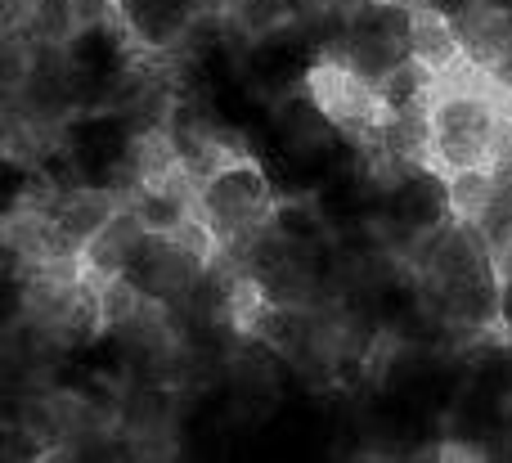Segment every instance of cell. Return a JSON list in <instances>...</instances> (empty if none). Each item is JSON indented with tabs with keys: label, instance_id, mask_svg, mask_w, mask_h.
Listing matches in <instances>:
<instances>
[{
	"label": "cell",
	"instance_id": "6da1fadb",
	"mask_svg": "<svg viewBox=\"0 0 512 463\" xmlns=\"http://www.w3.org/2000/svg\"><path fill=\"white\" fill-rule=\"evenodd\" d=\"M432 158L445 171L495 167L512 158V117L495 95H477L468 86H445L432 99Z\"/></svg>",
	"mask_w": 512,
	"mask_h": 463
},
{
	"label": "cell",
	"instance_id": "7a4b0ae2",
	"mask_svg": "<svg viewBox=\"0 0 512 463\" xmlns=\"http://www.w3.org/2000/svg\"><path fill=\"white\" fill-rule=\"evenodd\" d=\"M198 212H203L207 225H212L216 243H221V257L239 270L243 257H248V248L270 230L274 189L256 162L234 158L230 167H221L203 189H198Z\"/></svg>",
	"mask_w": 512,
	"mask_h": 463
},
{
	"label": "cell",
	"instance_id": "3957f363",
	"mask_svg": "<svg viewBox=\"0 0 512 463\" xmlns=\"http://www.w3.org/2000/svg\"><path fill=\"white\" fill-rule=\"evenodd\" d=\"M301 81H306V95L319 104V113H324L342 135H351V140H369V135L378 131V122H382L387 108H382L378 90H373L369 81L355 77L346 63L315 59Z\"/></svg>",
	"mask_w": 512,
	"mask_h": 463
},
{
	"label": "cell",
	"instance_id": "277c9868",
	"mask_svg": "<svg viewBox=\"0 0 512 463\" xmlns=\"http://www.w3.org/2000/svg\"><path fill=\"white\" fill-rule=\"evenodd\" d=\"M207 270H212V261L189 252L176 234H149L140 257L126 266V279H131L149 302H162V306H171V311H180L185 297L207 279Z\"/></svg>",
	"mask_w": 512,
	"mask_h": 463
},
{
	"label": "cell",
	"instance_id": "5b68a950",
	"mask_svg": "<svg viewBox=\"0 0 512 463\" xmlns=\"http://www.w3.org/2000/svg\"><path fill=\"white\" fill-rule=\"evenodd\" d=\"M450 216H454L450 180H441L436 167H427V162H409L396 185L382 194V221L396 225V230L405 234V243L427 239V234L441 230Z\"/></svg>",
	"mask_w": 512,
	"mask_h": 463
},
{
	"label": "cell",
	"instance_id": "8992f818",
	"mask_svg": "<svg viewBox=\"0 0 512 463\" xmlns=\"http://www.w3.org/2000/svg\"><path fill=\"white\" fill-rule=\"evenodd\" d=\"M117 207H126L122 189L81 180V185H68V189H59V194H50L45 212H50L54 230L63 234V243H68L72 252H86V243L104 230L108 216H113Z\"/></svg>",
	"mask_w": 512,
	"mask_h": 463
},
{
	"label": "cell",
	"instance_id": "52a82bcc",
	"mask_svg": "<svg viewBox=\"0 0 512 463\" xmlns=\"http://www.w3.org/2000/svg\"><path fill=\"white\" fill-rule=\"evenodd\" d=\"M149 234L153 230L140 221V212H135L131 203L117 207V212L108 216V225L86 243V252H81V261H86V275H95V279L126 275V266L140 257V248L149 243Z\"/></svg>",
	"mask_w": 512,
	"mask_h": 463
},
{
	"label": "cell",
	"instance_id": "ba28073f",
	"mask_svg": "<svg viewBox=\"0 0 512 463\" xmlns=\"http://www.w3.org/2000/svg\"><path fill=\"white\" fill-rule=\"evenodd\" d=\"M450 27L459 36L463 59L472 68H490L512 41V5H504V0H472Z\"/></svg>",
	"mask_w": 512,
	"mask_h": 463
},
{
	"label": "cell",
	"instance_id": "9c48e42d",
	"mask_svg": "<svg viewBox=\"0 0 512 463\" xmlns=\"http://www.w3.org/2000/svg\"><path fill=\"white\" fill-rule=\"evenodd\" d=\"M405 59H409V32H373V27H346L342 50H337V63H346L373 90Z\"/></svg>",
	"mask_w": 512,
	"mask_h": 463
},
{
	"label": "cell",
	"instance_id": "30bf717a",
	"mask_svg": "<svg viewBox=\"0 0 512 463\" xmlns=\"http://www.w3.org/2000/svg\"><path fill=\"white\" fill-rule=\"evenodd\" d=\"M409 54L445 77V72L463 59L459 36H454L450 18H441L436 9H418V14H409Z\"/></svg>",
	"mask_w": 512,
	"mask_h": 463
},
{
	"label": "cell",
	"instance_id": "8fae6325",
	"mask_svg": "<svg viewBox=\"0 0 512 463\" xmlns=\"http://www.w3.org/2000/svg\"><path fill=\"white\" fill-rule=\"evenodd\" d=\"M436 90H441V72H432L427 63H418L414 54H409V59L378 86V99L387 113H396V108H432Z\"/></svg>",
	"mask_w": 512,
	"mask_h": 463
},
{
	"label": "cell",
	"instance_id": "7c38bea8",
	"mask_svg": "<svg viewBox=\"0 0 512 463\" xmlns=\"http://www.w3.org/2000/svg\"><path fill=\"white\" fill-rule=\"evenodd\" d=\"M499 189V171L495 167H468V171H450V207L459 221L477 225L486 216V207L495 203Z\"/></svg>",
	"mask_w": 512,
	"mask_h": 463
},
{
	"label": "cell",
	"instance_id": "4fadbf2b",
	"mask_svg": "<svg viewBox=\"0 0 512 463\" xmlns=\"http://www.w3.org/2000/svg\"><path fill=\"white\" fill-rule=\"evenodd\" d=\"M270 230L283 234L288 243H306V248H319V239H324V230H328V216H319L310 203L283 198V203H274Z\"/></svg>",
	"mask_w": 512,
	"mask_h": 463
}]
</instances>
